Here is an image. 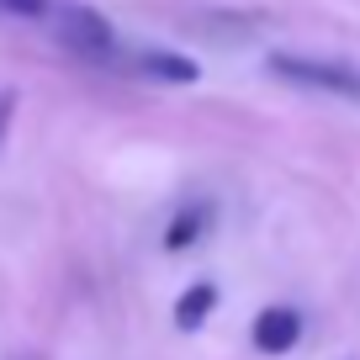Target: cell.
<instances>
[{
    "mask_svg": "<svg viewBox=\"0 0 360 360\" xmlns=\"http://www.w3.org/2000/svg\"><path fill=\"white\" fill-rule=\"evenodd\" d=\"M48 0H0V22H37Z\"/></svg>",
    "mask_w": 360,
    "mask_h": 360,
    "instance_id": "7",
    "label": "cell"
},
{
    "mask_svg": "<svg viewBox=\"0 0 360 360\" xmlns=\"http://www.w3.org/2000/svg\"><path fill=\"white\" fill-rule=\"evenodd\" d=\"M297 339H302V318L292 307H265L255 318V349L259 355H286Z\"/></svg>",
    "mask_w": 360,
    "mask_h": 360,
    "instance_id": "3",
    "label": "cell"
},
{
    "mask_svg": "<svg viewBox=\"0 0 360 360\" xmlns=\"http://www.w3.org/2000/svg\"><path fill=\"white\" fill-rule=\"evenodd\" d=\"M270 69L292 85H307V90H328V96H349L360 101V69L349 64H328V58H297V53H270Z\"/></svg>",
    "mask_w": 360,
    "mask_h": 360,
    "instance_id": "1",
    "label": "cell"
},
{
    "mask_svg": "<svg viewBox=\"0 0 360 360\" xmlns=\"http://www.w3.org/2000/svg\"><path fill=\"white\" fill-rule=\"evenodd\" d=\"M58 32H64V43L69 48H79V53L85 58H101V53H112V22H106L101 11H90V6H64V11H58Z\"/></svg>",
    "mask_w": 360,
    "mask_h": 360,
    "instance_id": "2",
    "label": "cell"
},
{
    "mask_svg": "<svg viewBox=\"0 0 360 360\" xmlns=\"http://www.w3.org/2000/svg\"><path fill=\"white\" fill-rule=\"evenodd\" d=\"M143 69L154 79H175V85H196V79H202V69L186 53H143Z\"/></svg>",
    "mask_w": 360,
    "mask_h": 360,
    "instance_id": "6",
    "label": "cell"
},
{
    "mask_svg": "<svg viewBox=\"0 0 360 360\" xmlns=\"http://www.w3.org/2000/svg\"><path fill=\"white\" fill-rule=\"evenodd\" d=\"M212 307H217V286L212 281H196V286H186L180 292V302H175V328H202L207 318H212Z\"/></svg>",
    "mask_w": 360,
    "mask_h": 360,
    "instance_id": "4",
    "label": "cell"
},
{
    "mask_svg": "<svg viewBox=\"0 0 360 360\" xmlns=\"http://www.w3.org/2000/svg\"><path fill=\"white\" fill-rule=\"evenodd\" d=\"M207 223H212V207L207 202H191V207H180V217L165 228V249H191L196 238L207 233Z\"/></svg>",
    "mask_w": 360,
    "mask_h": 360,
    "instance_id": "5",
    "label": "cell"
}]
</instances>
